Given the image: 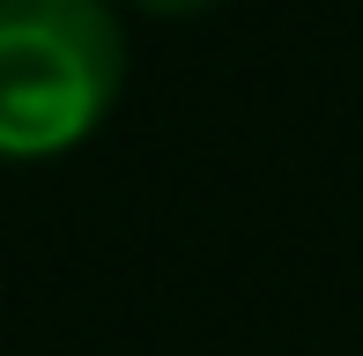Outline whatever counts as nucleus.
I'll return each instance as SVG.
<instances>
[{"label": "nucleus", "mask_w": 363, "mask_h": 356, "mask_svg": "<svg viewBox=\"0 0 363 356\" xmlns=\"http://www.w3.org/2000/svg\"><path fill=\"white\" fill-rule=\"evenodd\" d=\"M126 30L111 0H0V164H52L111 119Z\"/></svg>", "instance_id": "f257e3e1"}, {"label": "nucleus", "mask_w": 363, "mask_h": 356, "mask_svg": "<svg viewBox=\"0 0 363 356\" xmlns=\"http://www.w3.org/2000/svg\"><path fill=\"white\" fill-rule=\"evenodd\" d=\"M111 8H141V15H201L216 0H111Z\"/></svg>", "instance_id": "f03ea898"}]
</instances>
